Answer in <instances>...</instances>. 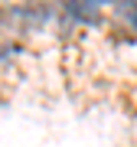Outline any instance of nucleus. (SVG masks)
I'll use <instances>...</instances> for the list:
<instances>
[{"label":"nucleus","instance_id":"1","mask_svg":"<svg viewBox=\"0 0 137 147\" xmlns=\"http://www.w3.org/2000/svg\"><path fill=\"white\" fill-rule=\"evenodd\" d=\"M108 13L114 16V20H121L124 26L137 36V0H111Z\"/></svg>","mask_w":137,"mask_h":147}]
</instances>
